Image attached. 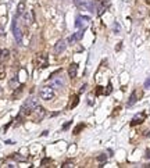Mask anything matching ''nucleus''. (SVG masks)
<instances>
[{
  "instance_id": "1",
  "label": "nucleus",
  "mask_w": 150,
  "mask_h": 168,
  "mask_svg": "<svg viewBox=\"0 0 150 168\" xmlns=\"http://www.w3.org/2000/svg\"><path fill=\"white\" fill-rule=\"evenodd\" d=\"M39 104H38V100L35 99V97H29L24 104H22V107H21V114L22 115H31L33 110L38 107Z\"/></svg>"
},
{
  "instance_id": "2",
  "label": "nucleus",
  "mask_w": 150,
  "mask_h": 168,
  "mask_svg": "<svg viewBox=\"0 0 150 168\" xmlns=\"http://www.w3.org/2000/svg\"><path fill=\"white\" fill-rule=\"evenodd\" d=\"M39 96L42 100H52V99H54V90L52 89V86H42L39 89Z\"/></svg>"
},
{
  "instance_id": "3",
  "label": "nucleus",
  "mask_w": 150,
  "mask_h": 168,
  "mask_svg": "<svg viewBox=\"0 0 150 168\" xmlns=\"http://www.w3.org/2000/svg\"><path fill=\"white\" fill-rule=\"evenodd\" d=\"M74 3H75V6L78 8H81V10H88V11H90V13L95 11V3L90 1V0H74Z\"/></svg>"
},
{
  "instance_id": "4",
  "label": "nucleus",
  "mask_w": 150,
  "mask_h": 168,
  "mask_svg": "<svg viewBox=\"0 0 150 168\" xmlns=\"http://www.w3.org/2000/svg\"><path fill=\"white\" fill-rule=\"evenodd\" d=\"M35 64H36V67L38 68H46L49 65L48 63V56L45 54V53H39L38 56H36V58H35Z\"/></svg>"
},
{
  "instance_id": "5",
  "label": "nucleus",
  "mask_w": 150,
  "mask_h": 168,
  "mask_svg": "<svg viewBox=\"0 0 150 168\" xmlns=\"http://www.w3.org/2000/svg\"><path fill=\"white\" fill-rule=\"evenodd\" d=\"M17 18H18V17L16 16L14 21H13V33H14V38H16L17 43H21V42H22V32H21L20 26L17 24Z\"/></svg>"
},
{
  "instance_id": "6",
  "label": "nucleus",
  "mask_w": 150,
  "mask_h": 168,
  "mask_svg": "<svg viewBox=\"0 0 150 168\" xmlns=\"http://www.w3.org/2000/svg\"><path fill=\"white\" fill-rule=\"evenodd\" d=\"M89 17H77V20H75V28H78V29H83V28H86L88 26V22H89Z\"/></svg>"
},
{
  "instance_id": "7",
  "label": "nucleus",
  "mask_w": 150,
  "mask_h": 168,
  "mask_svg": "<svg viewBox=\"0 0 150 168\" xmlns=\"http://www.w3.org/2000/svg\"><path fill=\"white\" fill-rule=\"evenodd\" d=\"M65 49H67V42L64 39H60L54 46V53L56 54H61V53L65 51Z\"/></svg>"
},
{
  "instance_id": "8",
  "label": "nucleus",
  "mask_w": 150,
  "mask_h": 168,
  "mask_svg": "<svg viewBox=\"0 0 150 168\" xmlns=\"http://www.w3.org/2000/svg\"><path fill=\"white\" fill-rule=\"evenodd\" d=\"M52 77H53V75H52ZM50 83H52V88H57V89L64 88V79L61 77H53Z\"/></svg>"
},
{
  "instance_id": "9",
  "label": "nucleus",
  "mask_w": 150,
  "mask_h": 168,
  "mask_svg": "<svg viewBox=\"0 0 150 168\" xmlns=\"http://www.w3.org/2000/svg\"><path fill=\"white\" fill-rule=\"evenodd\" d=\"M145 118H146L145 112H139V114H136L134 118H132V121H131V125H132V127H135V125H139V124H142L143 121H145Z\"/></svg>"
},
{
  "instance_id": "10",
  "label": "nucleus",
  "mask_w": 150,
  "mask_h": 168,
  "mask_svg": "<svg viewBox=\"0 0 150 168\" xmlns=\"http://www.w3.org/2000/svg\"><path fill=\"white\" fill-rule=\"evenodd\" d=\"M77 74H78V64H77V63H72V64L70 65V68H68V77H70L71 79H74V78L77 77Z\"/></svg>"
},
{
  "instance_id": "11",
  "label": "nucleus",
  "mask_w": 150,
  "mask_h": 168,
  "mask_svg": "<svg viewBox=\"0 0 150 168\" xmlns=\"http://www.w3.org/2000/svg\"><path fill=\"white\" fill-rule=\"evenodd\" d=\"M107 6H109V3H107V0H102L99 4H97V14L99 16H102L103 13L106 11V8H107Z\"/></svg>"
},
{
  "instance_id": "12",
  "label": "nucleus",
  "mask_w": 150,
  "mask_h": 168,
  "mask_svg": "<svg viewBox=\"0 0 150 168\" xmlns=\"http://www.w3.org/2000/svg\"><path fill=\"white\" fill-rule=\"evenodd\" d=\"M33 112H36V114H38V117H36V122H38L40 118H43V117H45V114H46V110H45L43 107L38 106V107L33 110ZM33 112H32V114H33Z\"/></svg>"
},
{
  "instance_id": "13",
  "label": "nucleus",
  "mask_w": 150,
  "mask_h": 168,
  "mask_svg": "<svg viewBox=\"0 0 150 168\" xmlns=\"http://www.w3.org/2000/svg\"><path fill=\"white\" fill-rule=\"evenodd\" d=\"M82 36H83V32H82V31H79V32L74 33L72 36H70V38H68V42H70V43H74V42H78V40L81 39Z\"/></svg>"
},
{
  "instance_id": "14",
  "label": "nucleus",
  "mask_w": 150,
  "mask_h": 168,
  "mask_svg": "<svg viewBox=\"0 0 150 168\" xmlns=\"http://www.w3.org/2000/svg\"><path fill=\"white\" fill-rule=\"evenodd\" d=\"M24 20H25V24H26V25L32 24V20H33V17H32V13H31V11H28V13H24Z\"/></svg>"
},
{
  "instance_id": "15",
  "label": "nucleus",
  "mask_w": 150,
  "mask_h": 168,
  "mask_svg": "<svg viewBox=\"0 0 150 168\" xmlns=\"http://www.w3.org/2000/svg\"><path fill=\"white\" fill-rule=\"evenodd\" d=\"M22 90H24V83H21V85H20V86H18V88L16 89V92L13 93V99L16 100L17 97H18L20 95H21V93H22Z\"/></svg>"
},
{
  "instance_id": "16",
  "label": "nucleus",
  "mask_w": 150,
  "mask_h": 168,
  "mask_svg": "<svg viewBox=\"0 0 150 168\" xmlns=\"http://www.w3.org/2000/svg\"><path fill=\"white\" fill-rule=\"evenodd\" d=\"M136 92H132V95H131V97H129V100H128V107H131V106H134L135 103H136Z\"/></svg>"
},
{
  "instance_id": "17",
  "label": "nucleus",
  "mask_w": 150,
  "mask_h": 168,
  "mask_svg": "<svg viewBox=\"0 0 150 168\" xmlns=\"http://www.w3.org/2000/svg\"><path fill=\"white\" fill-rule=\"evenodd\" d=\"M24 11H25V4L24 3H20V4H18V7H17V14L16 16L17 17L22 16V14H24Z\"/></svg>"
},
{
  "instance_id": "18",
  "label": "nucleus",
  "mask_w": 150,
  "mask_h": 168,
  "mask_svg": "<svg viewBox=\"0 0 150 168\" xmlns=\"http://www.w3.org/2000/svg\"><path fill=\"white\" fill-rule=\"evenodd\" d=\"M78 103H79V96H72L71 104H70V108H74V107H75Z\"/></svg>"
},
{
  "instance_id": "19",
  "label": "nucleus",
  "mask_w": 150,
  "mask_h": 168,
  "mask_svg": "<svg viewBox=\"0 0 150 168\" xmlns=\"http://www.w3.org/2000/svg\"><path fill=\"white\" fill-rule=\"evenodd\" d=\"M106 160H107V156H106V154H100V156H97V161H100V163H104Z\"/></svg>"
},
{
  "instance_id": "20",
  "label": "nucleus",
  "mask_w": 150,
  "mask_h": 168,
  "mask_svg": "<svg viewBox=\"0 0 150 168\" xmlns=\"http://www.w3.org/2000/svg\"><path fill=\"white\" fill-rule=\"evenodd\" d=\"M8 57V50H1V60H6Z\"/></svg>"
},
{
  "instance_id": "21",
  "label": "nucleus",
  "mask_w": 150,
  "mask_h": 168,
  "mask_svg": "<svg viewBox=\"0 0 150 168\" xmlns=\"http://www.w3.org/2000/svg\"><path fill=\"white\" fill-rule=\"evenodd\" d=\"M143 88H145V89H150V77L146 81H145V83H143Z\"/></svg>"
},
{
  "instance_id": "22",
  "label": "nucleus",
  "mask_w": 150,
  "mask_h": 168,
  "mask_svg": "<svg viewBox=\"0 0 150 168\" xmlns=\"http://www.w3.org/2000/svg\"><path fill=\"white\" fill-rule=\"evenodd\" d=\"M83 127H85L83 124H81V125H78V127L75 128V131H74V133H79V131H81V129L83 128Z\"/></svg>"
},
{
  "instance_id": "23",
  "label": "nucleus",
  "mask_w": 150,
  "mask_h": 168,
  "mask_svg": "<svg viewBox=\"0 0 150 168\" xmlns=\"http://www.w3.org/2000/svg\"><path fill=\"white\" fill-rule=\"evenodd\" d=\"M68 167H72V161H67L63 164V168H68Z\"/></svg>"
},
{
  "instance_id": "24",
  "label": "nucleus",
  "mask_w": 150,
  "mask_h": 168,
  "mask_svg": "<svg viewBox=\"0 0 150 168\" xmlns=\"http://www.w3.org/2000/svg\"><path fill=\"white\" fill-rule=\"evenodd\" d=\"M119 29H121V28H119V25L115 22V24H114V31H115V33H119Z\"/></svg>"
},
{
  "instance_id": "25",
  "label": "nucleus",
  "mask_w": 150,
  "mask_h": 168,
  "mask_svg": "<svg viewBox=\"0 0 150 168\" xmlns=\"http://www.w3.org/2000/svg\"><path fill=\"white\" fill-rule=\"evenodd\" d=\"M110 92H111V83H109V86H107V89L104 90V95H109Z\"/></svg>"
},
{
  "instance_id": "26",
  "label": "nucleus",
  "mask_w": 150,
  "mask_h": 168,
  "mask_svg": "<svg viewBox=\"0 0 150 168\" xmlns=\"http://www.w3.org/2000/svg\"><path fill=\"white\" fill-rule=\"evenodd\" d=\"M50 159H45V160H42V163H40V164H42V165H46V164H49V163H50Z\"/></svg>"
},
{
  "instance_id": "27",
  "label": "nucleus",
  "mask_w": 150,
  "mask_h": 168,
  "mask_svg": "<svg viewBox=\"0 0 150 168\" xmlns=\"http://www.w3.org/2000/svg\"><path fill=\"white\" fill-rule=\"evenodd\" d=\"M103 90H102V86H97V89H96V95H100Z\"/></svg>"
},
{
  "instance_id": "28",
  "label": "nucleus",
  "mask_w": 150,
  "mask_h": 168,
  "mask_svg": "<svg viewBox=\"0 0 150 168\" xmlns=\"http://www.w3.org/2000/svg\"><path fill=\"white\" fill-rule=\"evenodd\" d=\"M70 125H71V121H70V122H67L65 125H63V129H67L68 127H70Z\"/></svg>"
},
{
  "instance_id": "29",
  "label": "nucleus",
  "mask_w": 150,
  "mask_h": 168,
  "mask_svg": "<svg viewBox=\"0 0 150 168\" xmlns=\"http://www.w3.org/2000/svg\"><path fill=\"white\" fill-rule=\"evenodd\" d=\"M85 88H86V85H82V88H81V93H82V92H85Z\"/></svg>"
},
{
  "instance_id": "30",
  "label": "nucleus",
  "mask_w": 150,
  "mask_h": 168,
  "mask_svg": "<svg viewBox=\"0 0 150 168\" xmlns=\"http://www.w3.org/2000/svg\"><path fill=\"white\" fill-rule=\"evenodd\" d=\"M146 159H150V150H147V152H146Z\"/></svg>"
},
{
  "instance_id": "31",
  "label": "nucleus",
  "mask_w": 150,
  "mask_h": 168,
  "mask_svg": "<svg viewBox=\"0 0 150 168\" xmlns=\"http://www.w3.org/2000/svg\"><path fill=\"white\" fill-rule=\"evenodd\" d=\"M146 136H150V131H149V132H147V133H146Z\"/></svg>"
},
{
  "instance_id": "32",
  "label": "nucleus",
  "mask_w": 150,
  "mask_h": 168,
  "mask_svg": "<svg viewBox=\"0 0 150 168\" xmlns=\"http://www.w3.org/2000/svg\"><path fill=\"white\" fill-rule=\"evenodd\" d=\"M0 60H1V50H0Z\"/></svg>"
},
{
  "instance_id": "33",
  "label": "nucleus",
  "mask_w": 150,
  "mask_h": 168,
  "mask_svg": "<svg viewBox=\"0 0 150 168\" xmlns=\"http://www.w3.org/2000/svg\"><path fill=\"white\" fill-rule=\"evenodd\" d=\"M97 1H99V0H97Z\"/></svg>"
}]
</instances>
